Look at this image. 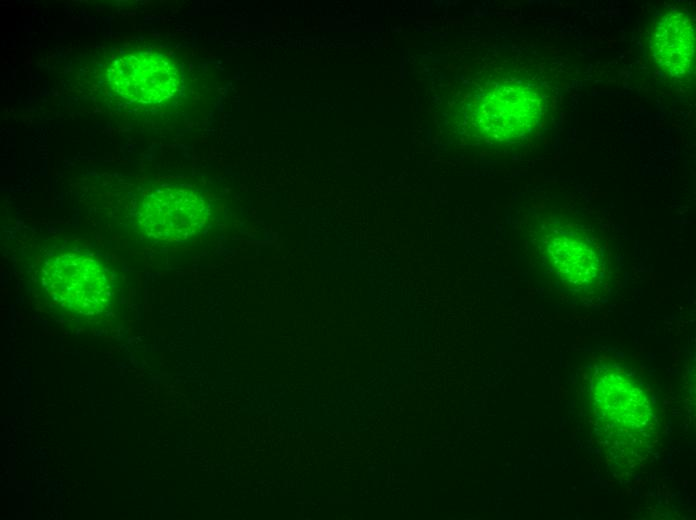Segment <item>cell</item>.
Listing matches in <instances>:
<instances>
[{"instance_id":"1","label":"cell","mask_w":696,"mask_h":520,"mask_svg":"<svg viewBox=\"0 0 696 520\" xmlns=\"http://www.w3.org/2000/svg\"><path fill=\"white\" fill-rule=\"evenodd\" d=\"M591 407L598 434L612 450L636 456L652 444L656 419L651 402L636 378L620 367L604 365L594 372Z\"/></svg>"},{"instance_id":"2","label":"cell","mask_w":696,"mask_h":520,"mask_svg":"<svg viewBox=\"0 0 696 520\" xmlns=\"http://www.w3.org/2000/svg\"><path fill=\"white\" fill-rule=\"evenodd\" d=\"M44 283L57 301L85 314L101 311L111 297L107 271L87 256L63 254L49 261Z\"/></svg>"},{"instance_id":"3","label":"cell","mask_w":696,"mask_h":520,"mask_svg":"<svg viewBox=\"0 0 696 520\" xmlns=\"http://www.w3.org/2000/svg\"><path fill=\"white\" fill-rule=\"evenodd\" d=\"M208 208L196 191L185 188H164L143 198L138 221L151 238L163 241H185L204 227Z\"/></svg>"},{"instance_id":"4","label":"cell","mask_w":696,"mask_h":520,"mask_svg":"<svg viewBox=\"0 0 696 520\" xmlns=\"http://www.w3.org/2000/svg\"><path fill=\"white\" fill-rule=\"evenodd\" d=\"M539 96L520 84L499 85L478 100L473 124L478 133L496 141H513L537 123Z\"/></svg>"},{"instance_id":"5","label":"cell","mask_w":696,"mask_h":520,"mask_svg":"<svg viewBox=\"0 0 696 520\" xmlns=\"http://www.w3.org/2000/svg\"><path fill=\"white\" fill-rule=\"evenodd\" d=\"M110 88L118 95L141 103H160L177 94L181 85L178 68L155 54L128 53L114 59L107 72Z\"/></svg>"},{"instance_id":"6","label":"cell","mask_w":696,"mask_h":520,"mask_svg":"<svg viewBox=\"0 0 696 520\" xmlns=\"http://www.w3.org/2000/svg\"><path fill=\"white\" fill-rule=\"evenodd\" d=\"M651 50L656 64L674 78L686 76L695 59V25L684 11H670L655 23Z\"/></svg>"},{"instance_id":"7","label":"cell","mask_w":696,"mask_h":520,"mask_svg":"<svg viewBox=\"0 0 696 520\" xmlns=\"http://www.w3.org/2000/svg\"><path fill=\"white\" fill-rule=\"evenodd\" d=\"M548 250L559 274L571 285L588 287L597 277L600 260L595 249L584 239L561 233L552 237Z\"/></svg>"}]
</instances>
